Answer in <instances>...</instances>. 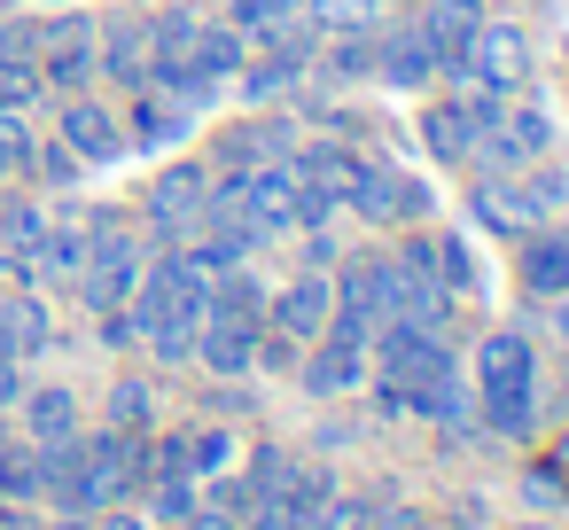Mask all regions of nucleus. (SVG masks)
<instances>
[{
  "label": "nucleus",
  "instance_id": "nucleus-1",
  "mask_svg": "<svg viewBox=\"0 0 569 530\" xmlns=\"http://www.w3.org/2000/svg\"><path fill=\"white\" fill-rule=\"evenodd\" d=\"M203 203H211V172L203 164H164L157 180H149V234L164 242V250H180L196 227H203Z\"/></svg>",
  "mask_w": 569,
  "mask_h": 530
},
{
  "label": "nucleus",
  "instance_id": "nucleus-2",
  "mask_svg": "<svg viewBox=\"0 0 569 530\" xmlns=\"http://www.w3.org/2000/svg\"><path fill=\"white\" fill-rule=\"evenodd\" d=\"M499 126V94H452V102H429L421 110V141H429V157L437 164H460V157H476L483 149V133Z\"/></svg>",
  "mask_w": 569,
  "mask_h": 530
},
{
  "label": "nucleus",
  "instance_id": "nucleus-3",
  "mask_svg": "<svg viewBox=\"0 0 569 530\" xmlns=\"http://www.w3.org/2000/svg\"><path fill=\"white\" fill-rule=\"evenodd\" d=\"M468 87H483V94H499V102H515L522 87H530V40H522V24H476V40H468Z\"/></svg>",
  "mask_w": 569,
  "mask_h": 530
},
{
  "label": "nucleus",
  "instance_id": "nucleus-4",
  "mask_svg": "<svg viewBox=\"0 0 569 530\" xmlns=\"http://www.w3.org/2000/svg\"><path fill=\"white\" fill-rule=\"evenodd\" d=\"M343 211H359V219H375V227H398V219L429 211V188L406 180V172H390L382 157H359V172H351V188H343Z\"/></svg>",
  "mask_w": 569,
  "mask_h": 530
},
{
  "label": "nucleus",
  "instance_id": "nucleus-5",
  "mask_svg": "<svg viewBox=\"0 0 569 530\" xmlns=\"http://www.w3.org/2000/svg\"><path fill=\"white\" fill-rule=\"evenodd\" d=\"M375 48H382L375 79H382V87H398V94H413V87H437V79H445V56L429 48V32H421V24H382V32H375Z\"/></svg>",
  "mask_w": 569,
  "mask_h": 530
},
{
  "label": "nucleus",
  "instance_id": "nucleus-6",
  "mask_svg": "<svg viewBox=\"0 0 569 530\" xmlns=\"http://www.w3.org/2000/svg\"><path fill=\"white\" fill-rule=\"evenodd\" d=\"M56 133H63V149H71L79 164H118V157L133 149V141H126V118H118V110H102V102H87V94H71V102H63Z\"/></svg>",
  "mask_w": 569,
  "mask_h": 530
},
{
  "label": "nucleus",
  "instance_id": "nucleus-7",
  "mask_svg": "<svg viewBox=\"0 0 569 530\" xmlns=\"http://www.w3.org/2000/svg\"><path fill=\"white\" fill-rule=\"evenodd\" d=\"M328 312H336V281H328V273H297V281H281V289L266 297V328H281V336H297V343H312V336L328 328Z\"/></svg>",
  "mask_w": 569,
  "mask_h": 530
},
{
  "label": "nucleus",
  "instance_id": "nucleus-8",
  "mask_svg": "<svg viewBox=\"0 0 569 530\" xmlns=\"http://www.w3.org/2000/svg\"><path fill=\"white\" fill-rule=\"evenodd\" d=\"M336 281V304L343 312H359V320H398V266L390 258H351L343 273H328Z\"/></svg>",
  "mask_w": 569,
  "mask_h": 530
},
{
  "label": "nucleus",
  "instance_id": "nucleus-9",
  "mask_svg": "<svg viewBox=\"0 0 569 530\" xmlns=\"http://www.w3.org/2000/svg\"><path fill=\"white\" fill-rule=\"evenodd\" d=\"M476 24H483V0H429V9H421V32L445 56L452 87H468V40H476Z\"/></svg>",
  "mask_w": 569,
  "mask_h": 530
},
{
  "label": "nucleus",
  "instance_id": "nucleus-10",
  "mask_svg": "<svg viewBox=\"0 0 569 530\" xmlns=\"http://www.w3.org/2000/svg\"><path fill=\"white\" fill-rule=\"evenodd\" d=\"M546 141H553V126H546V110H499V126L483 133V149L476 157H491V164H507V172H522V164H538L546 157Z\"/></svg>",
  "mask_w": 569,
  "mask_h": 530
},
{
  "label": "nucleus",
  "instance_id": "nucleus-11",
  "mask_svg": "<svg viewBox=\"0 0 569 530\" xmlns=\"http://www.w3.org/2000/svg\"><path fill=\"white\" fill-rule=\"evenodd\" d=\"M320 351L297 367V382H305V398H351L359 382H367V343H336V336H312Z\"/></svg>",
  "mask_w": 569,
  "mask_h": 530
},
{
  "label": "nucleus",
  "instance_id": "nucleus-12",
  "mask_svg": "<svg viewBox=\"0 0 569 530\" xmlns=\"http://www.w3.org/2000/svg\"><path fill=\"white\" fill-rule=\"evenodd\" d=\"M94 71L110 79V87H149V24L141 17H118L102 40H94Z\"/></svg>",
  "mask_w": 569,
  "mask_h": 530
},
{
  "label": "nucleus",
  "instance_id": "nucleus-13",
  "mask_svg": "<svg viewBox=\"0 0 569 530\" xmlns=\"http://www.w3.org/2000/svg\"><path fill=\"white\" fill-rule=\"evenodd\" d=\"M258 336H266V320H196V359L211 374H250L258 367Z\"/></svg>",
  "mask_w": 569,
  "mask_h": 530
},
{
  "label": "nucleus",
  "instance_id": "nucleus-14",
  "mask_svg": "<svg viewBox=\"0 0 569 530\" xmlns=\"http://www.w3.org/2000/svg\"><path fill=\"white\" fill-rule=\"evenodd\" d=\"M188 133H196V110H180V102L157 94V87L133 94V118H126V141H133V149H180Z\"/></svg>",
  "mask_w": 569,
  "mask_h": 530
},
{
  "label": "nucleus",
  "instance_id": "nucleus-15",
  "mask_svg": "<svg viewBox=\"0 0 569 530\" xmlns=\"http://www.w3.org/2000/svg\"><path fill=\"white\" fill-rule=\"evenodd\" d=\"M538 211H546V203L530 196V180H499V172L476 180V219H483L491 234H515V242H522V234L538 227Z\"/></svg>",
  "mask_w": 569,
  "mask_h": 530
},
{
  "label": "nucleus",
  "instance_id": "nucleus-16",
  "mask_svg": "<svg viewBox=\"0 0 569 530\" xmlns=\"http://www.w3.org/2000/svg\"><path fill=\"white\" fill-rule=\"evenodd\" d=\"M476 382H483V390L538 382V351H530V336H522V328H491V336L476 343Z\"/></svg>",
  "mask_w": 569,
  "mask_h": 530
},
{
  "label": "nucleus",
  "instance_id": "nucleus-17",
  "mask_svg": "<svg viewBox=\"0 0 569 530\" xmlns=\"http://www.w3.org/2000/svg\"><path fill=\"white\" fill-rule=\"evenodd\" d=\"M87 250H94V234H87V227H48V234L24 250V281H79Z\"/></svg>",
  "mask_w": 569,
  "mask_h": 530
},
{
  "label": "nucleus",
  "instance_id": "nucleus-18",
  "mask_svg": "<svg viewBox=\"0 0 569 530\" xmlns=\"http://www.w3.org/2000/svg\"><path fill=\"white\" fill-rule=\"evenodd\" d=\"M17 413H24V437H32V444H63V437H79V390H63V382L24 390Z\"/></svg>",
  "mask_w": 569,
  "mask_h": 530
},
{
  "label": "nucleus",
  "instance_id": "nucleus-19",
  "mask_svg": "<svg viewBox=\"0 0 569 530\" xmlns=\"http://www.w3.org/2000/svg\"><path fill=\"white\" fill-rule=\"evenodd\" d=\"M48 343H56V312H48L32 289L0 304V351H9V359H40Z\"/></svg>",
  "mask_w": 569,
  "mask_h": 530
},
{
  "label": "nucleus",
  "instance_id": "nucleus-20",
  "mask_svg": "<svg viewBox=\"0 0 569 530\" xmlns=\"http://www.w3.org/2000/svg\"><path fill=\"white\" fill-rule=\"evenodd\" d=\"M522 289L530 297H561L569 289V227H553V234H522Z\"/></svg>",
  "mask_w": 569,
  "mask_h": 530
},
{
  "label": "nucleus",
  "instance_id": "nucleus-21",
  "mask_svg": "<svg viewBox=\"0 0 569 530\" xmlns=\"http://www.w3.org/2000/svg\"><path fill=\"white\" fill-rule=\"evenodd\" d=\"M203 9H164V17H149V71H164V63H196V48H203Z\"/></svg>",
  "mask_w": 569,
  "mask_h": 530
},
{
  "label": "nucleus",
  "instance_id": "nucleus-22",
  "mask_svg": "<svg viewBox=\"0 0 569 530\" xmlns=\"http://www.w3.org/2000/svg\"><path fill=\"white\" fill-rule=\"evenodd\" d=\"M375 63H382L375 32H336V40H328V56H320L312 71H320V87H367V79H375Z\"/></svg>",
  "mask_w": 569,
  "mask_h": 530
},
{
  "label": "nucleus",
  "instance_id": "nucleus-23",
  "mask_svg": "<svg viewBox=\"0 0 569 530\" xmlns=\"http://www.w3.org/2000/svg\"><path fill=\"white\" fill-rule=\"evenodd\" d=\"M289 149H297V126H281V118H258V126H242V133L219 141V157H227L234 172H250V164H281Z\"/></svg>",
  "mask_w": 569,
  "mask_h": 530
},
{
  "label": "nucleus",
  "instance_id": "nucleus-24",
  "mask_svg": "<svg viewBox=\"0 0 569 530\" xmlns=\"http://www.w3.org/2000/svg\"><path fill=\"white\" fill-rule=\"evenodd\" d=\"M483 429L491 437H530L538 429V382H507V390H483Z\"/></svg>",
  "mask_w": 569,
  "mask_h": 530
},
{
  "label": "nucleus",
  "instance_id": "nucleus-25",
  "mask_svg": "<svg viewBox=\"0 0 569 530\" xmlns=\"http://www.w3.org/2000/svg\"><path fill=\"white\" fill-rule=\"evenodd\" d=\"M227 24H234L242 40H281L289 24H305V0H234Z\"/></svg>",
  "mask_w": 569,
  "mask_h": 530
},
{
  "label": "nucleus",
  "instance_id": "nucleus-26",
  "mask_svg": "<svg viewBox=\"0 0 569 530\" xmlns=\"http://www.w3.org/2000/svg\"><path fill=\"white\" fill-rule=\"evenodd\" d=\"M297 483H305V460L297 452H281V444H266V452H250V491L258 499H297Z\"/></svg>",
  "mask_w": 569,
  "mask_h": 530
},
{
  "label": "nucleus",
  "instance_id": "nucleus-27",
  "mask_svg": "<svg viewBox=\"0 0 569 530\" xmlns=\"http://www.w3.org/2000/svg\"><path fill=\"white\" fill-rule=\"evenodd\" d=\"M48 491V476H40V444H0V499L9 507H32Z\"/></svg>",
  "mask_w": 569,
  "mask_h": 530
},
{
  "label": "nucleus",
  "instance_id": "nucleus-28",
  "mask_svg": "<svg viewBox=\"0 0 569 530\" xmlns=\"http://www.w3.org/2000/svg\"><path fill=\"white\" fill-rule=\"evenodd\" d=\"M413 413H429L437 429H468V421H476V398L460 390V374H445V382H429V390L413 398Z\"/></svg>",
  "mask_w": 569,
  "mask_h": 530
},
{
  "label": "nucleus",
  "instance_id": "nucleus-29",
  "mask_svg": "<svg viewBox=\"0 0 569 530\" xmlns=\"http://www.w3.org/2000/svg\"><path fill=\"white\" fill-rule=\"evenodd\" d=\"M227 460H234L227 421H196V429H188V476H219Z\"/></svg>",
  "mask_w": 569,
  "mask_h": 530
},
{
  "label": "nucleus",
  "instance_id": "nucleus-30",
  "mask_svg": "<svg viewBox=\"0 0 569 530\" xmlns=\"http://www.w3.org/2000/svg\"><path fill=\"white\" fill-rule=\"evenodd\" d=\"M40 234H48V203H32V196H24V203H0V250L24 258Z\"/></svg>",
  "mask_w": 569,
  "mask_h": 530
},
{
  "label": "nucleus",
  "instance_id": "nucleus-31",
  "mask_svg": "<svg viewBox=\"0 0 569 530\" xmlns=\"http://www.w3.org/2000/svg\"><path fill=\"white\" fill-rule=\"evenodd\" d=\"M196 499H203L196 476H149V514H157V522H188Z\"/></svg>",
  "mask_w": 569,
  "mask_h": 530
},
{
  "label": "nucleus",
  "instance_id": "nucleus-32",
  "mask_svg": "<svg viewBox=\"0 0 569 530\" xmlns=\"http://www.w3.org/2000/svg\"><path fill=\"white\" fill-rule=\"evenodd\" d=\"M149 421H157V390L126 374V382L110 390V429H149Z\"/></svg>",
  "mask_w": 569,
  "mask_h": 530
},
{
  "label": "nucleus",
  "instance_id": "nucleus-33",
  "mask_svg": "<svg viewBox=\"0 0 569 530\" xmlns=\"http://www.w3.org/2000/svg\"><path fill=\"white\" fill-rule=\"evenodd\" d=\"M40 94V63H0V110H32Z\"/></svg>",
  "mask_w": 569,
  "mask_h": 530
},
{
  "label": "nucleus",
  "instance_id": "nucleus-34",
  "mask_svg": "<svg viewBox=\"0 0 569 530\" xmlns=\"http://www.w3.org/2000/svg\"><path fill=\"white\" fill-rule=\"evenodd\" d=\"M32 172H40L48 188H71V180H79V157L56 141V149H32Z\"/></svg>",
  "mask_w": 569,
  "mask_h": 530
},
{
  "label": "nucleus",
  "instance_id": "nucleus-35",
  "mask_svg": "<svg viewBox=\"0 0 569 530\" xmlns=\"http://www.w3.org/2000/svg\"><path fill=\"white\" fill-rule=\"evenodd\" d=\"M24 398V359H9V351H0V413H9Z\"/></svg>",
  "mask_w": 569,
  "mask_h": 530
},
{
  "label": "nucleus",
  "instance_id": "nucleus-36",
  "mask_svg": "<svg viewBox=\"0 0 569 530\" xmlns=\"http://www.w3.org/2000/svg\"><path fill=\"white\" fill-rule=\"evenodd\" d=\"M375 530H437L429 514H406V507H375Z\"/></svg>",
  "mask_w": 569,
  "mask_h": 530
},
{
  "label": "nucleus",
  "instance_id": "nucleus-37",
  "mask_svg": "<svg viewBox=\"0 0 569 530\" xmlns=\"http://www.w3.org/2000/svg\"><path fill=\"white\" fill-rule=\"evenodd\" d=\"M94 530H149V522H141V514H126V507H102V514H94Z\"/></svg>",
  "mask_w": 569,
  "mask_h": 530
},
{
  "label": "nucleus",
  "instance_id": "nucleus-38",
  "mask_svg": "<svg viewBox=\"0 0 569 530\" xmlns=\"http://www.w3.org/2000/svg\"><path fill=\"white\" fill-rule=\"evenodd\" d=\"M305 258H312V266H328V258H336V234H328V227H312V242H305Z\"/></svg>",
  "mask_w": 569,
  "mask_h": 530
},
{
  "label": "nucleus",
  "instance_id": "nucleus-39",
  "mask_svg": "<svg viewBox=\"0 0 569 530\" xmlns=\"http://www.w3.org/2000/svg\"><path fill=\"white\" fill-rule=\"evenodd\" d=\"M211 406H219V413H250V390H234V382H227V390H211Z\"/></svg>",
  "mask_w": 569,
  "mask_h": 530
},
{
  "label": "nucleus",
  "instance_id": "nucleus-40",
  "mask_svg": "<svg viewBox=\"0 0 569 530\" xmlns=\"http://www.w3.org/2000/svg\"><path fill=\"white\" fill-rule=\"evenodd\" d=\"M546 304H553V312H546V320H553V336L569 343V289H561V297H546Z\"/></svg>",
  "mask_w": 569,
  "mask_h": 530
},
{
  "label": "nucleus",
  "instance_id": "nucleus-41",
  "mask_svg": "<svg viewBox=\"0 0 569 530\" xmlns=\"http://www.w3.org/2000/svg\"><path fill=\"white\" fill-rule=\"evenodd\" d=\"M48 530H94V514H79V507H63V522H48Z\"/></svg>",
  "mask_w": 569,
  "mask_h": 530
},
{
  "label": "nucleus",
  "instance_id": "nucleus-42",
  "mask_svg": "<svg viewBox=\"0 0 569 530\" xmlns=\"http://www.w3.org/2000/svg\"><path fill=\"white\" fill-rule=\"evenodd\" d=\"M515 530H546V522H515Z\"/></svg>",
  "mask_w": 569,
  "mask_h": 530
},
{
  "label": "nucleus",
  "instance_id": "nucleus-43",
  "mask_svg": "<svg viewBox=\"0 0 569 530\" xmlns=\"http://www.w3.org/2000/svg\"><path fill=\"white\" fill-rule=\"evenodd\" d=\"M40 9H63V0H40Z\"/></svg>",
  "mask_w": 569,
  "mask_h": 530
}]
</instances>
